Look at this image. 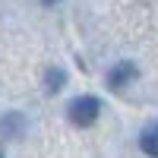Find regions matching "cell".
<instances>
[{
	"mask_svg": "<svg viewBox=\"0 0 158 158\" xmlns=\"http://www.w3.org/2000/svg\"><path fill=\"white\" fill-rule=\"evenodd\" d=\"M25 130V120H22V114H6L3 120H0V133H6L10 139H16L19 133Z\"/></svg>",
	"mask_w": 158,
	"mask_h": 158,
	"instance_id": "obj_3",
	"label": "cell"
},
{
	"mask_svg": "<svg viewBox=\"0 0 158 158\" xmlns=\"http://www.w3.org/2000/svg\"><path fill=\"white\" fill-rule=\"evenodd\" d=\"M130 79H136V67H133V63H117V67L108 73V82H111V89H120V85H127L130 82Z\"/></svg>",
	"mask_w": 158,
	"mask_h": 158,
	"instance_id": "obj_2",
	"label": "cell"
},
{
	"mask_svg": "<svg viewBox=\"0 0 158 158\" xmlns=\"http://www.w3.org/2000/svg\"><path fill=\"white\" fill-rule=\"evenodd\" d=\"M70 120L76 123V127H92L98 120V114H101V101L95 98V95H82V98H76V101H70Z\"/></svg>",
	"mask_w": 158,
	"mask_h": 158,
	"instance_id": "obj_1",
	"label": "cell"
},
{
	"mask_svg": "<svg viewBox=\"0 0 158 158\" xmlns=\"http://www.w3.org/2000/svg\"><path fill=\"white\" fill-rule=\"evenodd\" d=\"M139 149L146 152V155H152V158H158V123L149 127L146 133L139 136Z\"/></svg>",
	"mask_w": 158,
	"mask_h": 158,
	"instance_id": "obj_4",
	"label": "cell"
},
{
	"mask_svg": "<svg viewBox=\"0 0 158 158\" xmlns=\"http://www.w3.org/2000/svg\"><path fill=\"white\" fill-rule=\"evenodd\" d=\"M63 82H67V73L63 70H48V76H44V89L48 92H60Z\"/></svg>",
	"mask_w": 158,
	"mask_h": 158,
	"instance_id": "obj_5",
	"label": "cell"
},
{
	"mask_svg": "<svg viewBox=\"0 0 158 158\" xmlns=\"http://www.w3.org/2000/svg\"><path fill=\"white\" fill-rule=\"evenodd\" d=\"M41 3H48V6H51V3H57V0H41Z\"/></svg>",
	"mask_w": 158,
	"mask_h": 158,
	"instance_id": "obj_6",
	"label": "cell"
}]
</instances>
